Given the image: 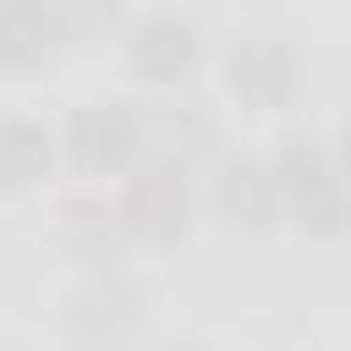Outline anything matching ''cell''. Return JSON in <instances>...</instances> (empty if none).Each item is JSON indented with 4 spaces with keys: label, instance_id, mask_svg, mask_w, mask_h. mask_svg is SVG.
Returning a JSON list of instances; mask_svg holds the SVG:
<instances>
[{
    "label": "cell",
    "instance_id": "cell-1",
    "mask_svg": "<svg viewBox=\"0 0 351 351\" xmlns=\"http://www.w3.org/2000/svg\"><path fill=\"white\" fill-rule=\"evenodd\" d=\"M268 176H276V209H285L293 234H310V243H343V234H351V184H343L326 134H310V125L276 134Z\"/></svg>",
    "mask_w": 351,
    "mask_h": 351
},
{
    "label": "cell",
    "instance_id": "cell-2",
    "mask_svg": "<svg viewBox=\"0 0 351 351\" xmlns=\"http://www.w3.org/2000/svg\"><path fill=\"white\" fill-rule=\"evenodd\" d=\"M143 159H151V101H84V109H67L59 167L84 176V193H109Z\"/></svg>",
    "mask_w": 351,
    "mask_h": 351
},
{
    "label": "cell",
    "instance_id": "cell-3",
    "mask_svg": "<svg viewBox=\"0 0 351 351\" xmlns=\"http://www.w3.org/2000/svg\"><path fill=\"white\" fill-rule=\"evenodd\" d=\"M109 209H117V226H125L134 251H176L193 234V217H201V176L167 167V159H143L134 176L109 184Z\"/></svg>",
    "mask_w": 351,
    "mask_h": 351
},
{
    "label": "cell",
    "instance_id": "cell-4",
    "mask_svg": "<svg viewBox=\"0 0 351 351\" xmlns=\"http://www.w3.org/2000/svg\"><path fill=\"white\" fill-rule=\"evenodd\" d=\"M117 51L143 93H193V75L209 67V34L193 9H143V17H125Z\"/></svg>",
    "mask_w": 351,
    "mask_h": 351
},
{
    "label": "cell",
    "instance_id": "cell-5",
    "mask_svg": "<svg viewBox=\"0 0 351 351\" xmlns=\"http://www.w3.org/2000/svg\"><path fill=\"white\" fill-rule=\"evenodd\" d=\"M217 84H226V109L243 117H285L301 101V51L285 34H243L226 59H217Z\"/></svg>",
    "mask_w": 351,
    "mask_h": 351
},
{
    "label": "cell",
    "instance_id": "cell-6",
    "mask_svg": "<svg viewBox=\"0 0 351 351\" xmlns=\"http://www.w3.org/2000/svg\"><path fill=\"white\" fill-rule=\"evenodd\" d=\"M201 209L217 217V226H234V234H276L285 226V209H276V176H268V151H217L201 167Z\"/></svg>",
    "mask_w": 351,
    "mask_h": 351
},
{
    "label": "cell",
    "instance_id": "cell-7",
    "mask_svg": "<svg viewBox=\"0 0 351 351\" xmlns=\"http://www.w3.org/2000/svg\"><path fill=\"white\" fill-rule=\"evenodd\" d=\"M67 335L75 343H134L143 335V318H151V285L134 276V268H109V276H84L75 293H67Z\"/></svg>",
    "mask_w": 351,
    "mask_h": 351
},
{
    "label": "cell",
    "instance_id": "cell-8",
    "mask_svg": "<svg viewBox=\"0 0 351 351\" xmlns=\"http://www.w3.org/2000/svg\"><path fill=\"white\" fill-rule=\"evenodd\" d=\"M51 234H59V251L75 259L84 276H109V268H125V226H117V209H109V193H75V201H59V217H51Z\"/></svg>",
    "mask_w": 351,
    "mask_h": 351
},
{
    "label": "cell",
    "instance_id": "cell-9",
    "mask_svg": "<svg viewBox=\"0 0 351 351\" xmlns=\"http://www.w3.org/2000/svg\"><path fill=\"white\" fill-rule=\"evenodd\" d=\"M217 151H226V134H217V109H201L193 93H167V101L151 109V159H167V167L201 176Z\"/></svg>",
    "mask_w": 351,
    "mask_h": 351
},
{
    "label": "cell",
    "instance_id": "cell-10",
    "mask_svg": "<svg viewBox=\"0 0 351 351\" xmlns=\"http://www.w3.org/2000/svg\"><path fill=\"white\" fill-rule=\"evenodd\" d=\"M59 176V125H42L34 109H9L0 117V193L25 201Z\"/></svg>",
    "mask_w": 351,
    "mask_h": 351
},
{
    "label": "cell",
    "instance_id": "cell-11",
    "mask_svg": "<svg viewBox=\"0 0 351 351\" xmlns=\"http://www.w3.org/2000/svg\"><path fill=\"white\" fill-rule=\"evenodd\" d=\"M67 51L51 0H0V75H42Z\"/></svg>",
    "mask_w": 351,
    "mask_h": 351
},
{
    "label": "cell",
    "instance_id": "cell-12",
    "mask_svg": "<svg viewBox=\"0 0 351 351\" xmlns=\"http://www.w3.org/2000/svg\"><path fill=\"white\" fill-rule=\"evenodd\" d=\"M59 42H117L125 34V0H51Z\"/></svg>",
    "mask_w": 351,
    "mask_h": 351
},
{
    "label": "cell",
    "instance_id": "cell-13",
    "mask_svg": "<svg viewBox=\"0 0 351 351\" xmlns=\"http://www.w3.org/2000/svg\"><path fill=\"white\" fill-rule=\"evenodd\" d=\"M335 167H343V184H351V117H343V134H335Z\"/></svg>",
    "mask_w": 351,
    "mask_h": 351
},
{
    "label": "cell",
    "instance_id": "cell-14",
    "mask_svg": "<svg viewBox=\"0 0 351 351\" xmlns=\"http://www.w3.org/2000/svg\"><path fill=\"white\" fill-rule=\"evenodd\" d=\"M67 351H125V343H67Z\"/></svg>",
    "mask_w": 351,
    "mask_h": 351
},
{
    "label": "cell",
    "instance_id": "cell-15",
    "mask_svg": "<svg viewBox=\"0 0 351 351\" xmlns=\"http://www.w3.org/2000/svg\"><path fill=\"white\" fill-rule=\"evenodd\" d=\"M159 351H201V343H159Z\"/></svg>",
    "mask_w": 351,
    "mask_h": 351
}]
</instances>
